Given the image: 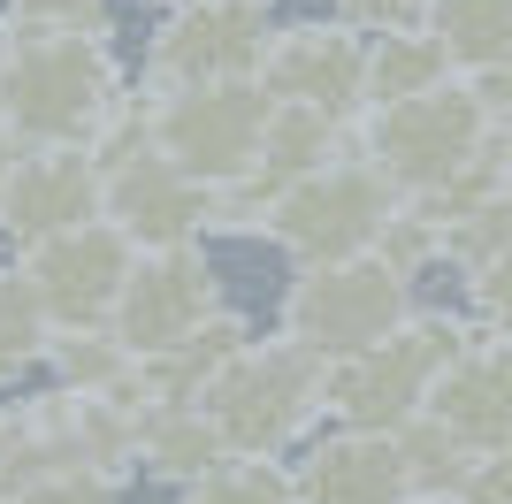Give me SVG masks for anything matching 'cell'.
Here are the masks:
<instances>
[{
    "mask_svg": "<svg viewBox=\"0 0 512 504\" xmlns=\"http://www.w3.org/2000/svg\"><path fill=\"white\" fill-rule=\"evenodd\" d=\"M130 92L107 8L0 16V130L16 146H100Z\"/></svg>",
    "mask_w": 512,
    "mask_h": 504,
    "instance_id": "6da1fadb",
    "label": "cell"
},
{
    "mask_svg": "<svg viewBox=\"0 0 512 504\" xmlns=\"http://www.w3.org/2000/svg\"><path fill=\"white\" fill-rule=\"evenodd\" d=\"M321 359H306L291 336H253L245 352L222 359V375L199 390L214 443L230 459H283L291 443L321 420Z\"/></svg>",
    "mask_w": 512,
    "mask_h": 504,
    "instance_id": "7a4b0ae2",
    "label": "cell"
},
{
    "mask_svg": "<svg viewBox=\"0 0 512 504\" xmlns=\"http://www.w3.org/2000/svg\"><path fill=\"white\" fill-rule=\"evenodd\" d=\"M352 153H360L398 199H428L436 184H451L467 161L490 153V107L474 100L467 77H444L436 92L367 107L360 123H352Z\"/></svg>",
    "mask_w": 512,
    "mask_h": 504,
    "instance_id": "3957f363",
    "label": "cell"
},
{
    "mask_svg": "<svg viewBox=\"0 0 512 504\" xmlns=\"http://www.w3.org/2000/svg\"><path fill=\"white\" fill-rule=\"evenodd\" d=\"M467 321L451 314H413L406 329H390L383 344L337 359L321 375V413L329 428H360V436H398L406 420H421L428 405V382L451 367V352L467 344Z\"/></svg>",
    "mask_w": 512,
    "mask_h": 504,
    "instance_id": "277c9868",
    "label": "cell"
},
{
    "mask_svg": "<svg viewBox=\"0 0 512 504\" xmlns=\"http://www.w3.org/2000/svg\"><path fill=\"white\" fill-rule=\"evenodd\" d=\"M406 321H413V275H398L383 252H360V260H329V268L291 275L276 336H291L321 367H337V359L383 344V336L406 329Z\"/></svg>",
    "mask_w": 512,
    "mask_h": 504,
    "instance_id": "5b68a950",
    "label": "cell"
},
{
    "mask_svg": "<svg viewBox=\"0 0 512 504\" xmlns=\"http://www.w3.org/2000/svg\"><path fill=\"white\" fill-rule=\"evenodd\" d=\"M268 130V92L253 77L237 84H184V92H146V146L169 168H184L199 191L245 184V168Z\"/></svg>",
    "mask_w": 512,
    "mask_h": 504,
    "instance_id": "8992f818",
    "label": "cell"
},
{
    "mask_svg": "<svg viewBox=\"0 0 512 504\" xmlns=\"http://www.w3.org/2000/svg\"><path fill=\"white\" fill-rule=\"evenodd\" d=\"M390 207H398V191H390L360 153H337L329 168L299 176V184L268 207L260 237H268L283 260H299V268H329V260H360V252H375Z\"/></svg>",
    "mask_w": 512,
    "mask_h": 504,
    "instance_id": "52a82bcc",
    "label": "cell"
},
{
    "mask_svg": "<svg viewBox=\"0 0 512 504\" xmlns=\"http://www.w3.org/2000/svg\"><path fill=\"white\" fill-rule=\"evenodd\" d=\"M276 39V0H184L161 8L146 39V92H184V84H237L253 77Z\"/></svg>",
    "mask_w": 512,
    "mask_h": 504,
    "instance_id": "ba28073f",
    "label": "cell"
},
{
    "mask_svg": "<svg viewBox=\"0 0 512 504\" xmlns=\"http://www.w3.org/2000/svg\"><path fill=\"white\" fill-rule=\"evenodd\" d=\"M130 260H138V252L107 230V222H85V230H62V237L23 245L8 268L23 275V291H31V306L46 314V329L69 336V329H107V321H115V298H123V283H130Z\"/></svg>",
    "mask_w": 512,
    "mask_h": 504,
    "instance_id": "9c48e42d",
    "label": "cell"
},
{
    "mask_svg": "<svg viewBox=\"0 0 512 504\" xmlns=\"http://www.w3.org/2000/svg\"><path fill=\"white\" fill-rule=\"evenodd\" d=\"M253 84L268 92V107H306L329 123H360L367 107V31L352 23H276V39L260 54Z\"/></svg>",
    "mask_w": 512,
    "mask_h": 504,
    "instance_id": "30bf717a",
    "label": "cell"
},
{
    "mask_svg": "<svg viewBox=\"0 0 512 504\" xmlns=\"http://www.w3.org/2000/svg\"><path fill=\"white\" fill-rule=\"evenodd\" d=\"M214 314H222V275H214L207 245H176V252H138L130 260V283L115 298L107 329L130 359H153L169 344H184L192 329H207Z\"/></svg>",
    "mask_w": 512,
    "mask_h": 504,
    "instance_id": "8fae6325",
    "label": "cell"
},
{
    "mask_svg": "<svg viewBox=\"0 0 512 504\" xmlns=\"http://www.w3.org/2000/svg\"><path fill=\"white\" fill-rule=\"evenodd\" d=\"M207 207H214V191H199L184 168H169L153 146L123 153V161H100V222L130 252L207 245Z\"/></svg>",
    "mask_w": 512,
    "mask_h": 504,
    "instance_id": "7c38bea8",
    "label": "cell"
},
{
    "mask_svg": "<svg viewBox=\"0 0 512 504\" xmlns=\"http://www.w3.org/2000/svg\"><path fill=\"white\" fill-rule=\"evenodd\" d=\"M100 222V153L92 146H23L0 191V237L8 245H39V237L85 230Z\"/></svg>",
    "mask_w": 512,
    "mask_h": 504,
    "instance_id": "4fadbf2b",
    "label": "cell"
},
{
    "mask_svg": "<svg viewBox=\"0 0 512 504\" xmlns=\"http://www.w3.org/2000/svg\"><path fill=\"white\" fill-rule=\"evenodd\" d=\"M444 436H459L474 459H497L512 451V344L505 336H482L474 329L451 367L428 382V405H421Z\"/></svg>",
    "mask_w": 512,
    "mask_h": 504,
    "instance_id": "5bb4252c",
    "label": "cell"
},
{
    "mask_svg": "<svg viewBox=\"0 0 512 504\" xmlns=\"http://www.w3.org/2000/svg\"><path fill=\"white\" fill-rule=\"evenodd\" d=\"M291 482L299 504H413L398 436H360V428H329L321 443H306Z\"/></svg>",
    "mask_w": 512,
    "mask_h": 504,
    "instance_id": "9a60e30c",
    "label": "cell"
},
{
    "mask_svg": "<svg viewBox=\"0 0 512 504\" xmlns=\"http://www.w3.org/2000/svg\"><path fill=\"white\" fill-rule=\"evenodd\" d=\"M39 420L46 443H54V466L62 474H100V482H130V420L123 398H85V390H39Z\"/></svg>",
    "mask_w": 512,
    "mask_h": 504,
    "instance_id": "2e32d148",
    "label": "cell"
},
{
    "mask_svg": "<svg viewBox=\"0 0 512 504\" xmlns=\"http://www.w3.org/2000/svg\"><path fill=\"white\" fill-rule=\"evenodd\" d=\"M253 344V329H245V314H222L207 321V329H192L184 344H169V352L153 359H130V382H123V405L130 413H161V405H192L199 390H207L214 375H222V359L245 352Z\"/></svg>",
    "mask_w": 512,
    "mask_h": 504,
    "instance_id": "e0dca14e",
    "label": "cell"
},
{
    "mask_svg": "<svg viewBox=\"0 0 512 504\" xmlns=\"http://www.w3.org/2000/svg\"><path fill=\"white\" fill-rule=\"evenodd\" d=\"M138 420V436H130V466L146 474V482H176L192 489L214 459H222V443H214L207 413L199 405H161V413H130Z\"/></svg>",
    "mask_w": 512,
    "mask_h": 504,
    "instance_id": "ac0fdd59",
    "label": "cell"
},
{
    "mask_svg": "<svg viewBox=\"0 0 512 504\" xmlns=\"http://www.w3.org/2000/svg\"><path fill=\"white\" fill-rule=\"evenodd\" d=\"M421 31L444 46L451 77H474L497 54H512V0H428Z\"/></svg>",
    "mask_w": 512,
    "mask_h": 504,
    "instance_id": "d6986e66",
    "label": "cell"
},
{
    "mask_svg": "<svg viewBox=\"0 0 512 504\" xmlns=\"http://www.w3.org/2000/svg\"><path fill=\"white\" fill-rule=\"evenodd\" d=\"M451 77L444 46L428 31H383L367 39V107H390V100H413V92H436ZM360 107V115H367Z\"/></svg>",
    "mask_w": 512,
    "mask_h": 504,
    "instance_id": "ffe728a7",
    "label": "cell"
},
{
    "mask_svg": "<svg viewBox=\"0 0 512 504\" xmlns=\"http://www.w3.org/2000/svg\"><path fill=\"white\" fill-rule=\"evenodd\" d=\"M46 375L54 390H85V398H123L130 352L115 344V329H69L46 344Z\"/></svg>",
    "mask_w": 512,
    "mask_h": 504,
    "instance_id": "44dd1931",
    "label": "cell"
},
{
    "mask_svg": "<svg viewBox=\"0 0 512 504\" xmlns=\"http://www.w3.org/2000/svg\"><path fill=\"white\" fill-rule=\"evenodd\" d=\"M176 504H299V482H291L283 459H230L222 451Z\"/></svg>",
    "mask_w": 512,
    "mask_h": 504,
    "instance_id": "7402d4cb",
    "label": "cell"
},
{
    "mask_svg": "<svg viewBox=\"0 0 512 504\" xmlns=\"http://www.w3.org/2000/svg\"><path fill=\"white\" fill-rule=\"evenodd\" d=\"M54 466V443H46V420H39V398L23 405H0V504H16L23 489H39Z\"/></svg>",
    "mask_w": 512,
    "mask_h": 504,
    "instance_id": "603a6c76",
    "label": "cell"
},
{
    "mask_svg": "<svg viewBox=\"0 0 512 504\" xmlns=\"http://www.w3.org/2000/svg\"><path fill=\"white\" fill-rule=\"evenodd\" d=\"M46 344H54V329H46V314L31 306L23 275L0 268V390L23 382L31 367H46Z\"/></svg>",
    "mask_w": 512,
    "mask_h": 504,
    "instance_id": "cb8c5ba5",
    "label": "cell"
},
{
    "mask_svg": "<svg viewBox=\"0 0 512 504\" xmlns=\"http://www.w3.org/2000/svg\"><path fill=\"white\" fill-rule=\"evenodd\" d=\"M505 252H512V176L444 237V260H451V268H467V275L490 268V260H505Z\"/></svg>",
    "mask_w": 512,
    "mask_h": 504,
    "instance_id": "d4e9b609",
    "label": "cell"
},
{
    "mask_svg": "<svg viewBox=\"0 0 512 504\" xmlns=\"http://www.w3.org/2000/svg\"><path fill=\"white\" fill-rule=\"evenodd\" d=\"M329 16L367 31V39H383V31H421L428 0H329Z\"/></svg>",
    "mask_w": 512,
    "mask_h": 504,
    "instance_id": "484cf974",
    "label": "cell"
},
{
    "mask_svg": "<svg viewBox=\"0 0 512 504\" xmlns=\"http://www.w3.org/2000/svg\"><path fill=\"white\" fill-rule=\"evenodd\" d=\"M467 291H474V314H482V336H505L512 344V252L490 260V268H474Z\"/></svg>",
    "mask_w": 512,
    "mask_h": 504,
    "instance_id": "4316f807",
    "label": "cell"
},
{
    "mask_svg": "<svg viewBox=\"0 0 512 504\" xmlns=\"http://www.w3.org/2000/svg\"><path fill=\"white\" fill-rule=\"evenodd\" d=\"M16 504H123V482H100V474H46V482L23 489Z\"/></svg>",
    "mask_w": 512,
    "mask_h": 504,
    "instance_id": "83f0119b",
    "label": "cell"
},
{
    "mask_svg": "<svg viewBox=\"0 0 512 504\" xmlns=\"http://www.w3.org/2000/svg\"><path fill=\"white\" fill-rule=\"evenodd\" d=\"M459 504H512V451H497V459L474 466L467 489H459Z\"/></svg>",
    "mask_w": 512,
    "mask_h": 504,
    "instance_id": "f1b7e54d",
    "label": "cell"
},
{
    "mask_svg": "<svg viewBox=\"0 0 512 504\" xmlns=\"http://www.w3.org/2000/svg\"><path fill=\"white\" fill-rule=\"evenodd\" d=\"M467 84H474V100L490 107V123H497V115H505V107H512V54H497L490 69H474Z\"/></svg>",
    "mask_w": 512,
    "mask_h": 504,
    "instance_id": "f546056e",
    "label": "cell"
},
{
    "mask_svg": "<svg viewBox=\"0 0 512 504\" xmlns=\"http://www.w3.org/2000/svg\"><path fill=\"white\" fill-rule=\"evenodd\" d=\"M69 8H107V0H8V16H69Z\"/></svg>",
    "mask_w": 512,
    "mask_h": 504,
    "instance_id": "4dcf8cb0",
    "label": "cell"
},
{
    "mask_svg": "<svg viewBox=\"0 0 512 504\" xmlns=\"http://www.w3.org/2000/svg\"><path fill=\"white\" fill-rule=\"evenodd\" d=\"M490 146H497V153H505V161H512V107H505V115H497V123H490Z\"/></svg>",
    "mask_w": 512,
    "mask_h": 504,
    "instance_id": "1f68e13d",
    "label": "cell"
},
{
    "mask_svg": "<svg viewBox=\"0 0 512 504\" xmlns=\"http://www.w3.org/2000/svg\"><path fill=\"white\" fill-rule=\"evenodd\" d=\"M16 153H23V146L8 138V130H0V191H8V168H16Z\"/></svg>",
    "mask_w": 512,
    "mask_h": 504,
    "instance_id": "d6a6232c",
    "label": "cell"
},
{
    "mask_svg": "<svg viewBox=\"0 0 512 504\" xmlns=\"http://www.w3.org/2000/svg\"><path fill=\"white\" fill-rule=\"evenodd\" d=\"M413 504H459V497H413Z\"/></svg>",
    "mask_w": 512,
    "mask_h": 504,
    "instance_id": "836d02e7",
    "label": "cell"
},
{
    "mask_svg": "<svg viewBox=\"0 0 512 504\" xmlns=\"http://www.w3.org/2000/svg\"><path fill=\"white\" fill-rule=\"evenodd\" d=\"M0 245H8V237H0ZM0 268H8V260H0Z\"/></svg>",
    "mask_w": 512,
    "mask_h": 504,
    "instance_id": "e575fe53",
    "label": "cell"
}]
</instances>
